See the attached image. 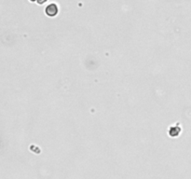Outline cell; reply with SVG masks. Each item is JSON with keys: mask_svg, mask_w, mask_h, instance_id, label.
<instances>
[{"mask_svg": "<svg viewBox=\"0 0 191 179\" xmlns=\"http://www.w3.org/2000/svg\"><path fill=\"white\" fill-rule=\"evenodd\" d=\"M46 13L49 16H55L57 13H58V7H57L55 4L49 5L46 9Z\"/></svg>", "mask_w": 191, "mask_h": 179, "instance_id": "cell-1", "label": "cell"}, {"mask_svg": "<svg viewBox=\"0 0 191 179\" xmlns=\"http://www.w3.org/2000/svg\"><path fill=\"white\" fill-rule=\"evenodd\" d=\"M47 0H37V2H38V4H43L44 2H46Z\"/></svg>", "mask_w": 191, "mask_h": 179, "instance_id": "cell-2", "label": "cell"}, {"mask_svg": "<svg viewBox=\"0 0 191 179\" xmlns=\"http://www.w3.org/2000/svg\"><path fill=\"white\" fill-rule=\"evenodd\" d=\"M32 2H35V1H37V0H31Z\"/></svg>", "mask_w": 191, "mask_h": 179, "instance_id": "cell-3", "label": "cell"}]
</instances>
